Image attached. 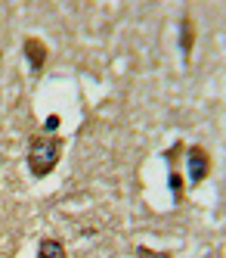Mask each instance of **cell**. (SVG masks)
Segmentation results:
<instances>
[{
  "mask_svg": "<svg viewBox=\"0 0 226 258\" xmlns=\"http://www.w3.org/2000/svg\"><path fill=\"white\" fill-rule=\"evenodd\" d=\"M137 258H171L167 252H152L149 246H137Z\"/></svg>",
  "mask_w": 226,
  "mask_h": 258,
  "instance_id": "obj_6",
  "label": "cell"
},
{
  "mask_svg": "<svg viewBox=\"0 0 226 258\" xmlns=\"http://www.w3.org/2000/svg\"><path fill=\"white\" fill-rule=\"evenodd\" d=\"M37 258H68L65 255V246L59 243V239H41V243H37Z\"/></svg>",
  "mask_w": 226,
  "mask_h": 258,
  "instance_id": "obj_5",
  "label": "cell"
},
{
  "mask_svg": "<svg viewBox=\"0 0 226 258\" xmlns=\"http://www.w3.org/2000/svg\"><path fill=\"white\" fill-rule=\"evenodd\" d=\"M192 38H195V25H192L189 16H186V19L180 22V50H183L186 62H189V53H192Z\"/></svg>",
  "mask_w": 226,
  "mask_h": 258,
  "instance_id": "obj_4",
  "label": "cell"
},
{
  "mask_svg": "<svg viewBox=\"0 0 226 258\" xmlns=\"http://www.w3.org/2000/svg\"><path fill=\"white\" fill-rule=\"evenodd\" d=\"M22 50H25V59H28L31 72H41L44 62H47V44H44V41H37V38H25Z\"/></svg>",
  "mask_w": 226,
  "mask_h": 258,
  "instance_id": "obj_3",
  "label": "cell"
},
{
  "mask_svg": "<svg viewBox=\"0 0 226 258\" xmlns=\"http://www.w3.org/2000/svg\"><path fill=\"white\" fill-rule=\"evenodd\" d=\"M62 159V137L37 134L28 140V171L34 177H47Z\"/></svg>",
  "mask_w": 226,
  "mask_h": 258,
  "instance_id": "obj_1",
  "label": "cell"
},
{
  "mask_svg": "<svg viewBox=\"0 0 226 258\" xmlns=\"http://www.w3.org/2000/svg\"><path fill=\"white\" fill-rule=\"evenodd\" d=\"M44 127H47V131H56V127H59V118H56V115H50V118H47V124H44Z\"/></svg>",
  "mask_w": 226,
  "mask_h": 258,
  "instance_id": "obj_7",
  "label": "cell"
},
{
  "mask_svg": "<svg viewBox=\"0 0 226 258\" xmlns=\"http://www.w3.org/2000/svg\"><path fill=\"white\" fill-rule=\"evenodd\" d=\"M186 174H189V183L198 187V183L211 174V156L201 150V146H189L186 150Z\"/></svg>",
  "mask_w": 226,
  "mask_h": 258,
  "instance_id": "obj_2",
  "label": "cell"
}]
</instances>
